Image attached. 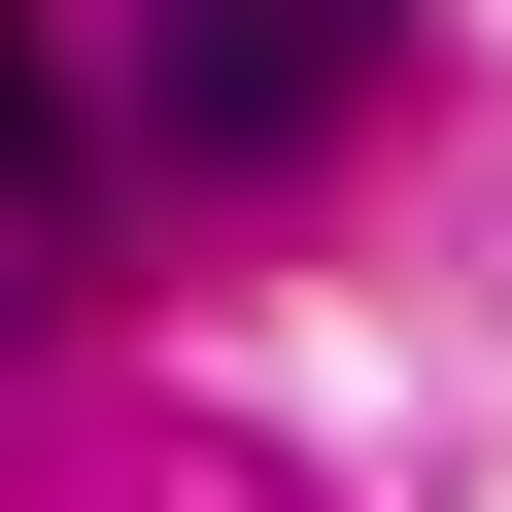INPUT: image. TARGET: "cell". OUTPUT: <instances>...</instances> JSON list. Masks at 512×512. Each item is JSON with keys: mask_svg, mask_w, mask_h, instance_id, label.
<instances>
[{"mask_svg": "<svg viewBox=\"0 0 512 512\" xmlns=\"http://www.w3.org/2000/svg\"><path fill=\"white\" fill-rule=\"evenodd\" d=\"M376 35H410V0H171V35H137V137L171 171H308L376 103Z\"/></svg>", "mask_w": 512, "mask_h": 512, "instance_id": "6da1fadb", "label": "cell"}, {"mask_svg": "<svg viewBox=\"0 0 512 512\" xmlns=\"http://www.w3.org/2000/svg\"><path fill=\"white\" fill-rule=\"evenodd\" d=\"M0 274H69V103H35V0H0Z\"/></svg>", "mask_w": 512, "mask_h": 512, "instance_id": "7a4b0ae2", "label": "cell"}]
</instances>
